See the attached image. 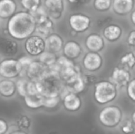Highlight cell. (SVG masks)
<instances>
[{
	"instance_id": "38",
	"label": "cell",
	"mask_w": 135,
	"mask_h": 134,
	"mask_svg": "<svg viewBox=\"0 0 135 134\" xmlns=\"http://www.w3.org/2000/svg\"><path fill=\"white\" fill-rule=\"evenodd\" d=\"M128 43L131 46H134L135 44V31H132L128 37Z\"/></svg>"
},
{
	"instance_id": "32",
	"label": "cell",
	"mask_w": 135,
	"mask_h": 134,
	"mask_svg": "<svg viewBox=\"0 0 135 134\" xmlns=\"http://www.w3.org/2000/svg\"><path fill=\"white\" fill-rule=\"evenodd\" d=\"M94 6L98 10H106L111 6V0H95Z\"/></svg>"
},
{
	"instance_id": "3",
	"label": "cell",
	"mask_w": 135,
	"mask_h": 134,
	"mask_svg": "<svg viewBox=\"0 0 135 134\" xmlns=\"http://www.w3.org/2000/svg\"><path fill=\"white\" fill-rule=\"evenodd\" d=\"M50 71L56 73L63 82L81 73L79 67L75 65L74 61L65 56L57 58L55 63L50 68Z\"/></svg>"
},
{
	"instance_id": "1",
	"label": "cell",
	"mask_w": 135,
	"mask_h": 134,
	"mask_svg": "<svg viewBox=\"0 0 135 134\" xmlns=\"http://www.w3.org/2000/svg\"><path fill=\"white\" fill-rule=\"evenodd\" d=\"M35 28V21L27 12H20L13 15L7 24V30L10 36L20 40L28 38L34 32Z\"/></svg>"
},
{
	"instance_id": "23",
	"label": "cell",
	"mask_w": 135,
	"mask_h": 134,
	"mask_svg": "<svg viewBox=\"0 0 135 134\" xmlns=\"http://www.w3.org/2000/svg\"><path fill=\"white\" fill-rule=\"evenodd\" d=\"M122 35V29L119 26L115 24H111L106 27L104 30V36L110 42L118 40Z\"/></svg>"
},
{
	"instance_id": "11",
	"label": "cell",
	"mask_w": 135,
	"mask_h": 134,
	"mask_svg": "<svg viewBox=\"0 0 135 134\" xmlns=\"http://www.w3.org/2000/svg\"><path fill=\"white\" fill-rule=\"evenodd\" d=\"M16 90L19 96L21 97H25L29 95L37 93L35 82L30 81L27 77H21L15 82Z\"/></svg>"
},
{
	"instance_id": "30",
	"label": "cell",
	"mask_w": 135,
	"mask_h": 134,
	"mask_svg": "<svg viewBox=\"0 0 135 134\" xmlns=\"http://www.w3.org/2000/svg\"><path fill=\"white\" fill-rule=\"evenodd\" d=\"M21 2L23 7L31 13L40 7V0H21Z\"/></svg>"
},
{
	"instance_id": "7",
	"label": "cell",
	"mask_w": 135,
	"mask_h": 134,
	"mask_svg": "<svg viewBox=\"0 0 135 134\" xmlns=\"http://www.w3.org/2000/svg\"><path fill=\"white\" fill-rule=\"evenodd\" d=\"M25 71L27 74V78L33 82L42 80L51 72L49 67L38 60H32L25 69Z\"/></svg>"
},
{
	"instance_id": "12",
	"label": "cell",
	"mask_w": 135,
	"mask_h": 134,
	"mask_svg": "<svg viewBox=\"0 0 135 134\" xmlns=\"http://www.w3.org/2000/svg\"><path fill=\"white\" fill-rule=\"evenodd\" d=\"M85 86L81 73L78 74L64 82L65 92H72L77 95L82 92L85 90Z\"/></svg>"
},
{
	"instance_id": "36",
	"label": "cell",
	"mask_w": 135,
	"mask_h": 134,
	"mask_svg": "<svg viewBox=\"0 0 135 134\" xmlns=\"http://www.w3.org/2000/svg\"><path fill=\"white\" fill-rule=\"evenodd\" d=\"M18 60L20 61V62H21V66H22V67H23V69H24V70H25V69L27 68V66H28L31 63V62L32 61V59L31 58L28 57V56H22V57H21Z\"/></svg>"
},
{
	"instance_id": "6",
	"label": "cell",
	"mask_w": 135,
	"mask_h": 134,
	"mask_svg": "<svg viewBox=\"0 0 135 134\" xmlns=\"http://www.w3.org/2000/svg\"><path fill=\"white\" fill-rule=\"evenodd\" d=\"M24 69L18 59L6 58L0 62V76L4 79L12 80L19 77Z\"/></svg>"
},
{
	"instance_id": "9",
	"label": "cell",
	"mask_w": 135,
	"mask_h": 134,
	"mask_svg": "<svg viewBox=\"0 0 135 134\" xmlns=\"http://www.w3.org/2000/svg\"><path fill=\"white\" fill-rule=\"evenodd\" d=\"M84 68L89 72H95L99 70L103 66V58L99 53L89 52L82 61Z\"/></svg>"
},
{
	"instance_id": "22",
	"label": "cell",
	"mask_w": 135,
	"mask_h": 134,
	"mask_svg": "<svg viewBox=\"0 0 135 134\" xmlns=\"http://www.w3.org/2000/svg\"><path fill=\"white\" fill-rule=\"evenodd\" d=\"M134 6L133 0H114V10L119 14H126L129 13Z\"/></svg>"
},
{
	"instance_id": "10",
	"label": "cell",
	"mask_w": 135,
	"mask_h": 134,
	"mask_svg": "<svg viewBox=\"0 0 135 134\" xmlns=\"http://www.w3.org/2000/svg\"><path fill=\"white\" fill-rule=\"evenodd\" d=\"M131 80V73L124 67H115L112 73V82L117 87H123Z\"/></svg>"
},
{
	"instance_id": "31",
	"label": "cell",
	"mask_w": 135,
	"mask_h": 134,
	"mask_svg": "<svg viewBox=\"0 0 135 134\" xmlns=\"http://www.w3.org/2000/svg\"><path fill=\"white\" fill-rule=\"evenodd\" d=\"M61 97H43V107L54 108L59 103Z\"/></svg>"
},
{
	"instance_id": "27",
	"label": "cell",
	"mask_w": 135,
	"mask_h": 134,
	"mask_svg": "<svg viewBox=\"0 0 135 134\" xmlns=\"http://www.w3.org/2000/svg\"><path fill=\"white\" fill-rule=\"evenodd\" d=\"M29 13L33 17L36 24H39V23H40V22H42V21H45V20H47L48 18L47 11L42 7H39L35 11L31 12Z\"/></svg>"
},
{
	"instance_id": "15",
	"label": "cell",
	"mask_w": 135,
	"mask_h": 134,
	"mask_svg": "<svg viewBox=\"0 0 135 134\" xmlns=\"http://www.w3.org/2000/svg\"><path fill=\"white\" fill-rule=\"evenodd\" d=\"M45 50L51 53H58L63 47V40L62 37L57 34H51L44 40Z\"/></svg>"
},
{
	"instance_id": "41",
	"label": "cell",
	"mask_w": 135,
	"mask_h": 134,
	"mask_svg": "<svg viewBox=\"0 0 135 134\" xmlns=\"http://www.w3.org/2000/svg\"><path fill=\"white\" fill-rule=\"evenodd\" d=\"M132 122L134 123L135 122V112L133 113V115H132Z\"/></svg>"
},
{
	"instance_id": "35",
	"label": "cell",
	"mask_w": 135,
	"mask_h": 134,
	"mask_svg": "<svg viewBox=\"0 0 135 134\" xmlns=\"http://www.w3.org/2000/svg\"><path fill=\"white\" fill-rule=\"evenodd\" d=\"M122 131L125 134H133L134 132V123L128 121L123 127Z\"/></svg>"
},
{
	"instance_id": "16",
	"label": "cell",
	"mask_w": 135,
	"mask_h": 134,
	"mask_svg": "<svg viewBox=\"0 0 135 134\" xmlns=\"http://www.w3.org/2000/svg\"><path fill=\"white\" fill-rule=\"evenodd\" d=\"M85 45L90 52L98 53L104 47V41L102 36L98 34L89 35L85 40Z\"/></svg>"
},
{
	"instance_id": "21",
	"label": "cell",
	"mask_w": 135,
	"mask_h": 134,
	"mask_svg": "<svg viewBox=\"0 0 135 134\" xmlns=\"http://www.w3.org/2000/svg\"><path fill=\"white\" fill-rule=\"evenodd\" d=\"M16 10V3L13 0H0V17L7 18L13 16Z\"/></svg>"
},
{
	"instance_id": "18",
	"label": "cell",
	"mask_w": 135,
	"mask_h": 134,
	"mask_svg": "<svg viewBox=\"0 0 135 134\" xmlns=\"http://www.w3.org/2000/svg\"><path fill=\"white\" fill-rule=\"evenodd\" d=\"M18 51L17 43L10 39L0 37V53L5 56H13Z\"/></svg>"
},
{
	"instance_id": "4",
	"label": "cell",
	"mask_w": 135,
	"mask_h": 134,
	"mask_svg": "<svg viewBox=\"0 0 135 134\" xmlns=\"http://www.w3.org/2000/svg\"><path fill=\"white\" fill-rule=\"evenodd\" d=\"M118 95L117 87L109 81H98L95 85L94 99L100 105L109 103L115 100Z\"/></svg>"
},
{
	"instance_id": "42",
	"label": "cell",
	"mask_w": 135,
	"mask_h": 134,
	"mask_svg": "<svg viewBox=\"0 0 135 134\" xmlns=\"http://www.w3.org/2000/svg\"><path fill=\"white\" fill-rule=\"evenodd\" d=\"M0 62H1V60H0Z\"/></svg>"
},
{
	"instance_id": "26",
	"label": "cell",
	"mask_w": 135,
	"mask_h": 134,
	"mask_svg": "<svg viewBox=\"0 0 135 134\" xmlns=\"http://www.w3.org/2000/svg\"><path fill=\"white\" fill-rule=\"evenodd\" d=\"M56 60H57V57H56L55 54L45 51L39 56L38 61H40V62H42L43 64H44L45 66L49 67V69H50L55 63Z\"/></svg>"
},
{
	"instance_id": "17",
	"label": "cell",
	"mask_w": 135,
	"mask_h": 134,
	"mask_svg": "<svg viewBox=\"0 0 135 134\" xmlns=\"http://www.w3.org/2000/svg\"><path fill=\"white\" fill-rule=\"evenodd\" d=\"M63 51V56L66 57L69 59H75L78 58L82 51L81 45L77 43L76 41H68L63 45L62 47Z\"/></svg>"
},
{
	"instance_id": "19",
	"label": "cell",
	"mask_w": 135,
	"mask_h": 134,
	"mask_svg": "<svg viewBox=\"0 0 135 134\" xmlns=\"http://www.w3.org/2000/svg\"><path fill=\"white\" fill-rule=\"evenodd\" d=\"M15 82L9 79H2L0 81V95L6 98H10L16 93Z\"/></svg>"
},
{
	"instance_id": "2",
	"label": "cell",
	"mask_w": 135,
	"mask_h": 134,
	"mask_svg": "<svg viewBox=\"0 0 135 134\" xmlns=\"http://www.w3.org/2000/svg\"><path fill=\"white\" fill-rule=\"evenodd\" d=\"M37 92L43 97H58L66 94L64 82L55 73L50 72L42 80L35 82Z\"/></svg>"
},
{
	"instance_id": "24",
	"label": "cell",
	"mask_w": 135,
	"mask_h": 134,
	"mask_svg": "<svg viewBox=\"0 0 135 134\" xmlns=\"http://www.w3.org/2000/svg\"><path fill=\"white\" fill-rule=\"evenodd\" d=\"M25 105L31 109H39L43 107V96L38 92L24 97Z\"/></svg>"
},
{
	"instance_id": "13",
	"label": "cell",
	"mask_w": 135,
	"mask_h": 134,
	"mask_svg": "<svg viewBox=\"0 0 135 134\" xmlns=\"http://www.w3.org/2000/svg\"><path fill=\"white\" fill-rule=\"evenodd\" d=\"M70 25L75 32H81L88 29L90 25V19L85 15L74 14L69 20Z\"/></svg>"
},
{
	"instance_id": "37",
	"label": "cell",
	"mask_w": 135,
	"mask_h": 134,
	"mask_svg": "<svg viewBox=\"0 0 135 134\" xmlns=\"http://www.w3.org/2000/svg\"><path fill=\"white\" fill-rule=\"evenodd\" d=\"M9 130L8 123L6 120L0 118V134H6Z\"/></svg>"
},
{
	"instance_id": "14",
	"label": "cell",
	"mask_w": 135,
	"mask_h": 134,
	"mask_svg": "<svg viewBox=\"0 0 135 134\" xmlns=\"http://www.w3.org/2000/svg\"><path fill=\"white\" fill-rule=\"evenodd\" d=\"M62 104L66 111L75 112L80 110L82 105V101L78 95L72 92H66L63 96Z\"/></svg>"
},
{
	"instance_id": "20",
	"label": "cell",
	"mask_w": 135,
	"mask_h": 134,
	"mask_svg": "<svg viewBox=\"0 0 135 134\" xmlns=\"http://www.w3.org/2000/svg\"><path fill=\"white\" fill-rule=\"evenodd\" d=\"M45 6L50 13L54 18H59L63 10L62 0H46Z\"/></svg>"
},
{
	"instance_id": "34",
	"label": "cell",
	"mask_w": 135,
	"mask_h": 134,
	"mask_svg": "<svg viewBox=\"0 0 135 134\" xmlns=\"http://www.w3.org/2000/svg\"><path fill=\"white\" fill-rule=\"evenodd\" d=\"M127 92L128 96L131 98V100L132 101L135 100V80L134 79H131V81L127 84Z\"/></svg>"
},
{
	"instance_id": "25",
	"label": "cell",
	"mask_w": 135,
	"mask_h": 134,
	"mask_svg": "<svg viewBox=\"0 0 135 134\" xmlns=\"http://www.w3.org/2000/svg\"><path fill=\"white\" fill-rule=\"evenodd\" d=\"M52 29L53 24L51 21L49 20L48 18L39 24H36L35 28V31L40 37H47L49 35H51V32Z\"/></svg>"
},
{
	"instance_id": "39",
	"label": "cell",
	"mask_w": 135,
	"mask_h": 134,
	"mask_svg": "<svg viewBox=\"0 0 135 134\" xmlns=\"http://www.w3.org/2000/svg\"><path fill=\"white\" fill-rule=\"evenodd\" d=\"M9 134H28L26 133L25 131H23V130H15V131H13V132H12V133H10Z\"/></svg>"
},
{
	"instance_id": "29",
	"label": "cell",
	"mask_w": 135,
	"mask_h": 134,
	"mask_svg": "<svg viewBox=\"0 0 135 134\" xmlns=\"http://www.w3.org/2000/svg\"><path fill=\"white\" fill-rule=\"evenodd\" d=\"M17 125L21 130H26L30 128L31 126V119L25 115H21L17 119Z\"/></svg>"
},
{
	"instance_id": "8",
	"label": "cell",
	"mask_w": 135,
	"mask_h": 134,
	"mask_svg": "<svg viewBox=\"0 0 135 134\" xmlns=\"http://www.w3.org/2000/svg\"><path fill=\"white\" fill-rule=\"evenodd\" d=\"M25 47L28 54L32 56H40L45 51V43L42 37L39 36H32L27 38Z\"/></svg>"
},
{
	"instance_id": "28",
	"label": "cell",
	"mask_w": 135,
	"mask_h": 134,
	"mask_svg": "<svg viewBox=\"0 0 135 134\" xmlns=\"http://www.w3.org/2000/svg\"><path fill=\"white\" fill-rule=\"evenodd\" d=\"M120 63L122 66L127 69H133L135 65L134 54L133 52H128L122 56L120 59Z\"/></svg>"
},
{
	"instance_id": "5",
	"label": "cell",
	"mask_w": 135,
	"mask_h": 134,
	"mask_svg": "<svg viewBox=\"0 0 135 134\" xmlns=\"http://www.w3.org/2000/svg\"><path fill=\"white\" fill-rule=\"evenodd\" d=\"M123 119L122 110L117 106H108L101 110L99 114V121L107 128L118 126Z\"/></svg>"
},
{
	"instance_id": "40",
	"label": "cell",
	"mask_w": 135,
	"mask_h": 134,
	"mask_svg": "<svg viewBox=\"0 0 135 134\" xmlns=\"http://www.w3.org/2000/svg\"><path fill=\"white\" fill-rule=\"evenodd\" d=\"M134 15H135V13H134V12H133V13H132V15H131V18H132V22H133L134 24L135 23Z\"/></svg>"
},
{
	"instance_id": "33",
	"label": "cell",
	"mask_w": 135,
	"mask_h": 134,
	"mask_svg": "<svg viewBox=\"0 0 135 134\" xmlns=\"http://www.w3.org/2000/svg\"><path fill=\"white\" fill-rule=\"evenodd\" d=\"M82 77L85 85H95L98 82L97 77L93 74H85L82 75Z\"/></svg>"
}]
</instances>
